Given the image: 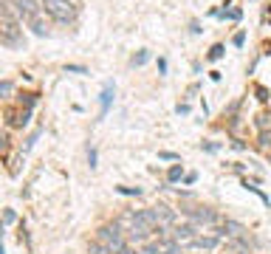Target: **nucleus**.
I'll return each instance as SVG.
<instances>
[{
	"instance_id": "9",
	"label": "nucleus",
	"mask_w": 271,
	"mask_h": 254,
	"mask_svg": "<svg viewBox=\"0 0 271 254\" xmlns=\"http://www.w3.org/2000/svg\"><path fill=\"white\" fill-rule=\"evenodd\" d=\"M26 26H29L34 34H40V37H42V34H48V29H45V23H42V12L34 14V17H29V20H26Z\"/></svg>"
},
{
	"instance_id": "10",
	"label": "nucleus",
	"mask_w": 271,
	"mask_h": 254,
	"mask_svg": "<svg viewBox=\"0 0 271 254\" xmlns=\"http://www.w3.org/2000/svg\"><path fill=\"white\" fill-rule=\"evenodd\" d=\"M90 254H113V251H110V246H105L102 240H93L90 243Z\"/></svg>"
},
{
	"instance_id": "11",
	"label": "nucleus",
	"mask_w": 271,
	"mask_h": 254,
	"mask_svg": "<svg viewBox=\"0 0 271 254\" xmlns=\"http://www.w3.org/2000/svg\"><path fill=\"white\" fill-rule=\"evenodd\" d=\"M181 175H184V169H181L178 164H175V167H173V169H169V172H167V178H169V181H178Z\"/></svg>"
},
{
	"instance_id": "17",
	"label": "nucleus",
	"mask_w": 271,
	"mask_h": 254,
	"mask_svg": "<svg viewBox=\"0 0 271 254\" xmlns=\"http://www.w3.org/2000/svg\"><path fill=\"white\" fill-rule=\"evenodd\" d=\"M3 220H6V223H14V212H12V209H6V215H3Z\"/></svg>"
},
{
	"instance_id": "6",
	"label": "nucleus",
	"mask_w": 271,
	"mask_h": 254,
	"mask_svg": "<svg viewBox=\"0 0 271 254\" xmlns=\"http://www.w3.org/2000/svg\"><path fill=\"white\" fill-rule=\"evenodd\" d=\"M189 218H192L195 223H217L215 209H209V206H198V209H192L189 212Z\"/></svg>"
},
{
	"instance_id": "8",
	"label": "nucleus",
	"mask_w": 271,
	"mask_h": 254,
	"mask_svg": "<svg viewBox=\"0 0 271 254\" xmlns=\"http://www.w3.org/2000/svg\"><path fill=\"white\" fill-rule=\"evenodd\" d=\"M153 212H156V218H158V226H169V223H175V212L169 209V206H153Z\"/></svg>"
},
{
	"instance_id": "15",
	"label": "nucleus",
	"mask_w": 271,
	"mask_h": 254,
	"mask_svg": "<svg viewBox=\"0 0 271 254\" xmlns=\"http://www.w3.org/2000/svg\"><path fill=\"white\" fill-rule=\"evenodd\" d=\"M0 93H3V96H9V93H12V82H3V85H0Z\"/></svg>"
},
{
	"instance_id": "3",
	"label": "nucleus",
	"mask_w": 271,
	"mask_h": 254,
	"mask_svg": "<svg viewBox=\"0 0 271 254\" xmlns=\"http://www.w3.org/2000/svg\"><path fill=\"white\" fill-rule=\"evenodd\" d=\"M96 240H102L105 246H110V251H119V248H125L127 243H125V226L119 223V220H113V223H108V226H102L99 229V235H96Z\"/></svg>"
},
{
	"instance_id": "1",
	"label": "nucleus",
	"mask_w": 271,
	"mask_h": 254,
	"mask_svg": "<svg viewBox=\"0 0 271 254\" xmlns=\"http://www.w3.org/2000/svg\"><path fill=\"white\" fill-rule=\"evenodd\" d=\"M20 31H23V20H20L17 9H14L12 0H3V9H0V37H3V42L12 48L23 45Z\"/></svg>"
},
{
	"instance_id": "16",
	"label": "nucleus",
	"mask_w": 271,
	"mask_h": 254,
	"mask_svg": "<svg viewBox=\"0 0 271 254\" xmlns=\"http://www.w3.org/2000/svg\"><path fill=\"white\" fill-rule=\"evenodd\" d=\"M116 254H139V251H136V248H133V246H125V248H119V251H116Z\"/></svg>"
},
{
	"instance_id": "2",
	"label": "nucleus",
	"mask_w": 271,
	"mask_h": 254,
	"mask_svg": "<svg viewBox=\"0 0 271 254\" xmlns=\"http://www.w3.org/2000/svg\"><path fill=\"white\" fill-rule=\"evenodd\" d=\"M42 9L48 17H54L57 23H73L77 20V9L71 0H42Z\"/></svg>"
},
{
	"instance_id": "5",
	"label": "nucleus",
	"mask_w": 271,
	"mask_h": 254,
	"mask_svg": "<svg viewBox=\"0 0 271 254\" xmlns=\"http://www.w3.org/2000/svg\"><path fill=\"white\" fill-rule=\"evenodd\" d=\"M14 9H17V14H20L23 23L29 17H34V14L45 12V9H42V0H14Z\"/></svg>"
},
{
	"instance_id": "14",
	"label": "nucleus",
	"mask_w": 271,
	"mask_h": 254,
	"mask_svg": "<svg viewBox=\"0 0 271 254\" xmlns=\"http://www.w3.org/2000/svg\"><path fill=\"white\" fill-rule=\"evenodd\" d=\"M147 62V51H141L139 57H133V65H144Z\"/></svg>"
},
{
	"instance_id": "13",
	"label": "nucleus",
	"mask_w": 271,
	"mask_h": 254,
	"mask_svg": "<svg viewBox=\"0 0 271 254\" xmlns=\"http://www.w3.org/2000/svg\"><path fill=\"white\" fill-rule=\"evenodd\" d=\"M110 96H113V93H110V88H108V91L102 93V110H108V105H110Z\"/></svg>"
},
{
	"instance_id": "4",
	"label": "nucleus",
	"mask_w": 271,
	"mask_h": 254,
	"mask_svg": "<svg viewBox=\"0 0 271 254\" xmlns=\"http://www.w3.org/2000/svg\"><path fill=\"white\" fill-rule=\"evenodd\" d=\"M169 240L181 248H192V243L198 240V229H195V226H175V229L169 232Z\"/></svg>"
},
{
	"instance_id": "19",
	"label": "nucleus",
	"mask_w": 271,
	"mask_h": 254,
	"mask_svg": "<svg viewBox=\"0 0 271 254\" xmlns=\"http://www.w3.org/2000/svg\"><path fill=\"white\" fill-rule=\"evenodd\" d=\"M229 254H249V251H229Z\"/></svg>"
},
{
	"instance_id": "18",
	"label": "nucleus",
	"mask_w": 271,
	"mask_h": 254,
	"mask_svg": "<svg viewBox=\"0 0 271 254\" xmlns=\"http://www.w3.org/2000/svg\"><path fill=\"white\" fill-rule=\"evenodd\" d=\"M71 3H73V6H79V3H82V0H71Z\"/></svg>"
},
{
	"instance_id": "7",
	"label": "nucleus",
	"mask_w": 271,
	"mask_h": 254,
	"mask_svg": "<svg viewBox=\"0 0 271 254\" xmlns=\"http://www.w3.org/2000/svg\"><path fill=\"white\" fill-rule=\"evenodd\" d=\"M217 243H220V237H217V235H198V240L192 243V248H201V251H212V248H217Z\"/></svg>"
},
{
	"instance_id": "12",
	"label": "nucleus",
	"mask_w": 271,
	"mask_h": 254,
	"mask_svg": "<svg viewBox=\"0 0 271 254\" xmlns=\"http://www.w3.org/2000/svg\"><path fill=\"white\" fill-rule=\"evenodd\" d=\"M223 51H226L223 45H215V48L209 51V60H220V57H223Z\"/></svg>"
}]
</instances>
